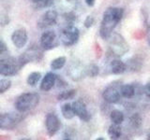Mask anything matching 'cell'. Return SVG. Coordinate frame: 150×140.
I'll use <instances>...</instances> for the list:
<instances>
[{
	"label": "cell",
	"instance_id": "1",
	"mask_svg": "<svg viewBox=\"0 0 150 140\" xmlns=\"http://www.w3.org/2000/svg\"><path fill=\"white\" fill-rule=\"evenodd\" d=\"M124 10L121 8H109L103 14L101 25L100 29V36L104 39H108L111 36L112 30L123 17Z\"/></svg>",
	"mask_w": 150,
	"mask_h": 140
},
{
	"label": "cell",
	"instance_id": "2",
	"mask_svg": "<svg viewBox=\"0 0 150 140\" xmlns=\"http://www.w3.org/2000/svg\"><path fill=\"white\" fill-rule=\"evenodd\" d=\"M40 102V95L35 92H25L19 96L15 101V108L18 112L29 111L38 106Z\"/></svg>",
	"mask_w": 150,
	"mask_h": 140
},
{
	"label": "cell",
	"instance_id": "3",
	"mask_svg": "<svg viewBox=\"0 0 150 140\" xmlns=\"http://www.w3.org/2000/svg\"><path fill=\"white\" fill-rule=\"evenodd\" d=\"M18 60L12 57H5L0 60V75L5 77L14 76L20 69Z\"/></svg>",
	"mask_w": 150,
	"mask_h": 140
},
{
	"label": "cell",
	"instance_id": "4",
	"mask_svg": "<svg viewBox=\"0 0 150 140\" xmlns=\"http://www.w3.org/2000/svg\"><path fill=\"white\" fill-rule=\"evenodd\" d=\"M22 112L0 114V129L12 130L23 120Z\"/></svg>",
	"mask_w": 150,
	"mask_h": 140
},
{
	"label": "cell",
	"instance_id": "5",
	"mask_svg": "<svg viewBox=\"0 0 150 140\" xmlns=\"http://www.w3.org/2000/svg\"><path fill=\"white\" fill-rule=\"evenodd\" d=\"M79 30L73 25H68L61 31L60 40L65 46H72L79 39Z\"/></svg>",
	"mask_w": 150,
	"mask_h": 140
},
{
	"label": "cell",
	"instance_id": "6",
	"mask_svg": "<svg viewBox=\"0 0 150 140\" xmlns=\"http://www.w3.org/2000/svg\"><path fill=\"white\" fill-rule=\"evenodd\" d=\"M42 52L40 49L33 48L28 49L25 52H23L20 57L18 58V63L20 67H23V65L28 64V63H31V62H38V61H40L42 58Z\"/></svg>",
	"mask_w": 150,
	"mask_h": 140
},
{
	"label": "cell",
	"instance_id": "7",
	"mask_svg": "<svg viewBox=\"0 0 150 140\" xmlns=\"http://www.w3.org/2000/svg\"><path fill=\"white\" fill-rule=\"evenodd\" d=\"M58 14L56 10L51 9V10L46 11L43 15H42L40 20L38 21V26L40 28H47L49 26H52L56 23L57 21Z\"/></svg>",
	"mask_w": 150,
	"mask_h": 140
},
{
	"label": "cell",
	"instance_id": "8",
	"mask_svg": "<svg viewBox=\"0 0 150 140\" xmlns=\"http://www.w3.org/2000/svg\"><path fill=\"white\" fill-rule=\"evenodd\" d=\"M103 99L110 104H115L120 100V88L116 85H110L108 86L102 93Z\"/></svg>",
	"mask_w": 150,
	"mask_h": 140
},
{
	"label": "cell",
	"instance_id": "9",
	"mask_svg": "<svg viewBox=\"0 0 150 140\" xmlns=\"http://www.w3.org/2000/svg\"><path fill=\"white\" fill-rule=\"evenodd\" d=\"M45 126L48 134L50 136H53L54 134H55L59 131L61 123L59 119L57 118V116L53 113H49L46 116Z\"/></svg>",
	"mask_w": 150,
	"mask_h": 140
},
{
	"label": "cell",
	"instance_id": "10",
	"mask_svg": "<svg viewBox=\"0 0 150 140\" xmlns=\"http://www.w3.org/2000/svg\"><path fill=\"white\" fill-rule=\"evenodd\" d=\"M112 39V50L115 55H122L129 50V46L120 35H115Z\"/></svg>",
	"mask_w": 150,
	"mask_h": 140
},
{
	"label": "cell",
	"instance_id": "11",
	"mask_svg": "<svg viewBox=\"0 0 150 140\" xmlns=\"http://www.w3.org/2000/svg\"><path fill=\"white\" fill-rule=\"evenodd\" d=\"M28 40V36L26 30L23 29V28H20V29L15 30L11 35V41L13 45L18 49H22L23 48Z\"/></svg>",
	"mask_w": 150,
	"mask_h": 140
},
{
	"label": "cell",
	"instance_id": "12",
	"mask_svg": "<svg viewBox=\"0 0 150 140\" xmlns=\"http://www.w3.org/2000/svg\"><path fill=\"white\" fill-rule=\"evenodd\" d=\"M56 46V35L54 31H45L40 36V47L43 50H51Z\"/></svg>",
	"mask_w": 150,
	"mask_h": 140
},
{
	"label": "cell",
	"instance_id": "13",
	"mask_svg": "<svg viewBox=\"0 0 150 140\" xmlns=\"http://www.w3.org/2000/svg\"><path fill=\"white\" fill-rule=\"evenodd\" d=\"M72 107L75 112V116H78L83 121H89L91 119V115L86 106V104L82 100H77L72 103Z\"/></svg>",
	"mask_w": 150,
	"mask_h": 140
},
{
	"label": "cell",
	"instance_id": "14",
	"mask_svg": "<svg viewBox=\"0 0 150 140\" xmlns=\"http://www.w3.org/2000/svg\"><path fill=\"white\" fill-rule=\"evenodd\" d=\"M56 77L54 73H47L44 78H42L41 83H40V89L44 92L50 91L52 88L54 86V84L56 82Z\"/></svg>",
	"mask_w": 150,
	"mask_h": 140
},
{
	"label": "cell",
	"instance_id": "15",
	"mask_svg": "<svg viewBox=\"0 0 150 140\" xmlns=\"http://www.w3.org/2000/svg\"><path fill=\"white\" fill-rule=\"evenodd\" d=\"M54 4L61 10L66 12H70L76 8L77 0H54Z\"/></svg>",
	"mask_w": 150,
	"mask_h": 140
},
{
	"label": "cell",
	"instance_id": "16",
	"mask_svg": "<svg viewBox=\"0 0 150 140\" xmlns=\"http://www.w3.org/2000/svg\"><path fill=\"white\" fill-rule=\"evenodd\" d=\"M111 68H112V72L115 74V75H119L125 72V70L127 68V65L122 62L121 60H114L112 61L111 63Z\"/></svg>",
	"mask_w": 150,
	"mask_h": 140
},
{
	"label": "cell",
	"instance_id": "17",
	"mask_svg": "<svg viewBox=\"0 0 150 140\" xmlns=\"http://www.w3.org/2000/svg\"><path fill=\"white\" fill-rule=\"evenodd\" d=\"M61 112H62V115L65 119L67 120H70L72 119L73 117L75 116V112H74V109L72 107V105L69 104H64L62 106H61Z\"/></svg>",
	"mask_w": 150,
	"mask_h": 140
},
{
	"label": "cell",
	"instance_id": "18",
	"mask_svg": "<svg viewBox=\"0 0 150 140\" xmlns=\"http://www.w3.org/2000/svg\"><path fill=\"white\" fill-rule=\"evenodd\" d=\"M121 134H122V130L119 124L114 123L108 129V134H109L111 139H118L121 136Z\"/></svg>",
	"mask_w": 150,
	"mask_h": 140
},
{
	"label": "cell",
	"instance_id": "19",
	"mask_svg": "<svg viewBox=\"0 0 150 140\" xmlns=\"http://www.w3.org/2000/svg\"><path fill=\"white\" fill-rule=\"evenodd\" d=\"M120 93L121 95L125 98H131L135 93L134 87L130 84H126L120 87Z\"/></svg>",
	"mask_w": 150,
	"mask_h": 140
},
{
	"label": "cell",
	"instance_id": "20",
	"mask_svg": "<svg viewBox=\"0 0 150 140\" xmlns=\"http://www.w3.org/2000/svg\"><path fill=\"white\" fill-rule=\"evenodd\" d=\"M110 117H111V120L112 121V123L120 125L124 121V114H123V112L118 110V109L112 110L111 112V114H110Z\"/></svg>",
	"mask_w": 150,
	"mask_h": 140
},
{
	"label": "cell",
	"instance_id": "21",
	"mask_svg": "<svg viewBox=\"0 0 150 140\" xmlns=\"http://www.w3.org/2000/svg\"><path fill=\"white\" fill-rule=\"evenodd\" d=\"M41 78V74L40 72H32L29 74V76L27 77V84L29 86L35 87L38 83H39L40 79Z\"/></svg>",
	"mask_w": 150,
	"mask_h": 140
},
{
	"label": "cell",
	"instance_id": "22",
	"mask_svg": "<svg viewBox=\"0 0 150 140\" xmlns=\"http://www.w3.org/2000/svg\"><path fill=\"white\" fill-rule=\"evenodd\" d=\"M67 62V59H66L65 56H61V57H57L54 60L52 61L51 63V68L54 70H58L61 69L62 67H64V65Z\"/></svg>",
	"mask_w": 150,
	"mask_h": 140
},
{
	"label": "cell",
	"instance_id": "23",
	"mask_svg": "<svg viewBox=\"0 0 150 140\" xmlns=\"http://www.w3.org/2000/svg\"><path fill=\"white\" fill-rule=\"evenodd\" d=\"M76 94V91L75 90H69V91H65L62 92L60 94L57 96V99L59 101H65V100H69L73 98Z\"/></svg>",
	"mask_w": 150,
	"mask_h": 140
},
{
	"label": "cell",
	"instance_id": "24",
	"mask_svg": "<svg viewBox=\"0 0 150 140\" xmlns=\"http://www.w3.org/2000/svg\"><path fill=\"white\" fill-rule=\"evenodd\" d=\"M32 2L36 5L38 8H47L54 4V0H32Z\"/></svg>",
	"mask_w": 150,
	"mask_h": 140
},
{
	"label": "cell",
	"instance_id": "25",
	"mask_svg": "<svg viewBox=\"0 0 150 140\" xmlns=\"http://www.w3.org/2000/svg\"><path fill=\"white\" fill-rule=\"evenodd\" d=\"M11 86V81L9 79L4 78L0 80V93L6 92Z\"/></svg>",
	"mask_w": 150,
	"mask_h": 140
},
{
	"label": "cell",
	"instance_id": "26",
	"mask_svg": "<svg viewBox=\"0 0 150 140\" xmlns=\"http://www.w3.org/2000/svg\"><path fill=\"white\" fill-rule=\"evenodd\" d=\"M86 74H87V76L91 77V78H94V77L98 76V65H96V64L88 65V67L86 68Z\"/></svg>",
	"mask_w": 150,
	"mask_h": 140
},
{
	"label": "cell",
	"instance_id": "27",
	"mask_svg": "<svg viewBox=\"0 0 150 140\" xmlns=\"http://www.w3.org/2000/svg\"><path fill=\"white\" fill-rule=\"evenodd\" d=\"M7 53H8V47L6 43L4 41L0 40V60L5 57H8V56H6Z\"/></svg>",
	"mask_w": 150,
	"mask_h": 140
},
{
	"label": "cell",
	"instance_id": "28",
	"mask_svg": "<svg viewBox=\"0 0 150 140\" xmlns=\"http://www.w3.org/2000/svg\"><path fill=\"white\" fill-rule=\"evenodd\" d=\"M130 123L132 125H134L135 127H138L141 124V117L138 114H135L130 118Z\"/></svg>",
	"mask_w": 150,
	"mask_h": 140
},
{
	"label": "cell",
	"instance_id": "29",
	"mask_svg": "<svg viewBox=\"0 0 150 140\" xmlns=\"http://www.w3.org/2000/svg\"><path fill=\"white\" fill-rule=\"evenodd\" d=\"M93 23H94V19H93V17L88 16L86 19V21H84V26H86V28H89V27H91L93 25Z\"/></svg>",
	"mask_w": 150,
	"mask_h": 140
},
{
	"label": "cell",
	"instance_id": "30",
	"mask_svg": "<svg viewBox=\"0 0 150 140\" xmlns=\"http://www.w3.org/2000/svg\"><path fill=\"white\" fill-rule=\"evenodd\" d=\"M144 93L148 98H150V82L148 84H146L144 87Z\"/></svg>",
	"mask_w": 150,
	"mask_h": 140
},
{
	"label": "cell",
	"instance_id": "31",
	"mask_svg": "<svg viewBox=\"0 0 150 140\" xmlns=\"http://www.w3.org/2000/svg\"><path fill=\"white\" fill-rule=\"evenodd\" d=\"M84 1H86V3L87 6H89V7H93L94 5H95L96 0H84Z\"/></svg>",
	"mask_w": 150,
	"mask_h": 140
},
{
	"label": "cell",
	"instance_id": "32",
	"mask_svg": "<svg viewBox=\"0 0 150 140\" xmlns=\"http://www.w3.org/2000/svg\"><path fill=\"white\" fill-rule=\"evenodd\" d=\"M147 139H149V140H150V133L147 134Z\"/></svg>",
	"mask_w": 150,
	"mask_h": 140
},
{
	"label": "cell",
	"instance_id": "33",
	"mask_svg": "<svg viewBox=\"0 0 150 140\" xmlns=\"http://www.w3.org/2000/svg\"><path fill=\"white\" fill-rule=\"evenodd\" d=\"M97 140H104V138H101V137H100V138H98Z\"/></svg>",
	"mask_w": 150,
	"mask_h": 140
},
{
	"label": "cell",
	"instance_id": "34",
	"mask_svg": "<svg viewBox=\"0 0 150 140\" xmlns=\"http://www.w3.org/2000/svg\"><path fill=\"white\" fill-rule=\"evenodd\" d=\"M149 43H150V39H149Z\"/></svg>",
	"mask_w": 150,
	"mask_h": 140
}]
</instances>
